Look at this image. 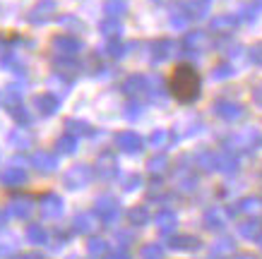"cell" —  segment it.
I'll return each mask as SVG.
<instances>
[{
    "label": "cell",
    "instance_id": "1",
    "mask_svg": "<svg viewBox=\"0 0 262 259\" xmlns=\"http://www.w3.org/2000/svg\"><path fill=\"white\" fill-rule=\"evenodd\" d=\"M173 91L181 99H192L198 91V77L190 67H178L173 75Z\"/></svg>",
    "mask_w": 262,
    "mask_h": 259
},
{
    "label": "cell",
    "instance_id": "2",
    "mask_svg": "<svg viewBox=\"0 0 262 259\" xmlns=\"http://www.w3.org/2000/svg\"><path fill=\"white\" fill-rule=\"evenodd\" d=\"M53 12H56V0H39L32 8V12H29V22H34V24L46 22Z\"/></svg>",
    "mask_w": 262,
    "mask_h": 259
},
{
    "label": "cell",
    "instance_id": "3",
    "mask_svg": "<svg viewBox=\"0 0 262 259\" xmlns=\"http://www.w3.org/2000/svg\"><path fill=\"white\" fill-rule=\"evenodd\" d=\"M183 8L190 10L192 17H202L207 12V8H209V3L207 0H183Z\"/></svg>",
    "mask_w": 262,
    "mask_h": 259
},
{
    "label": "cell",
    "instance_id": "4",
    "mask_svg": "<svg viewBox=\"0 0 262 259\" xmlns=\"http://www.w3.org/2000/svg\"><path fill=\"white\" fill-rule=\"evenodd\" d=\"M53 46L63 48V51H77V48H80V41L72 39V36H58V39L53 41Z\"/></svg>",
    "mask_w": 262,
    "mask_h": 259
},
{
    "label": "cell",
    "instance_id": "5",
    "mask_svg": "<svg viewBox=\"0 0 262 259\" xmlns=\"http://www.w3.org/2000/svg\"><path fill=\"white\" fill-rule=\"evenodd\" d=\"M34 161L41 166V171H51V168H53V158L46 156V154H36V158H34Z\"/></svg>",
    "mask_w": 262,
    "mask_h": 259
},
{
    "label": "cell",
    "instance_id": "6",
    "mask_svg": "<svg viewBox=\"0 0 262 259\" xmlns=\"http://www.w3.org/2000/svg\"><path fill=\"white\" fill-rule=\"evenodd\" d=\"M123 10H125V5H123L120 0H108V3H106V12H108V15H118Z\"/></svg>",
    "mask_w": 262,
    "mask_h": 259
},
{
    "label": "cell",
    "instance_id": "7",
    "mask_svg": "<svg viewBox=\"0 0 262 259\" xmlns=\"http://www.w3.org/2000/svg\"><path fill=\"white\" fill-rule=\"evenodd\" d=\"M39 106H41V108H46L43 113H53V108H56V101H53L51 96H39Z\"/></svg>",
    "mask_w": 262,
    "mask_h": 259
},
{
    "label": "cell",
    "instance_id": "8",
    "mask_svg": "<svg viewBox=\"0 0 262 259\" xmlns=\"http://www.w3.org/2000/svg\"><path fill=\"white\" fill-rule=\"evenodd\" d=\"M3 178H5L8 182H19V180H24V173L22 171H8Z\"/></svg>",
    "mask_w": 262,
    "mask_h": 259
},
{
    "label": "cell",
    "instance_id": "9",
    "mask_svg": "<svg viewBox=\"0 0 262 259\" xmlns=\"http://www.w3.org/2000/svg\"><path fill=\"white\" fill-rule=\"evenodd\" d=\"M29 238L39 243V240H43V238H46V236H43V230H41L39 226H32V228H29Z\"/></svg>",
    "mask_w": 262,
    "mask_h": 259
},
{
    "label": "cell",
    "instance_id": "10",
    "mask_svg": "<svg viewBox=\"0 0 262 259\" xmlns=\"http://www.w3.org/2000/svg\"><path fill=\"white\" fill-rule=\"evenodd\" d=\"M92 245H94V247H92V250H94V252H103V247H101L103 243H99V240H94V243H92Z\"/></svg>",
    "mask_w": 262,
    "mask_h": 259
},
{
    "label": "cell",
    "instance_id": "11",
    "mask_svg": "<svg viewBox=\"0 0 262 259\" xmlns=\"http://www.w3.org/2000/svg\"><path fill=\"white\" fill-rule=\"evenodd\" d=\"M22 259H41V257H36V254H27V257H22Z\"/></svg>",
    "mask_w": 262,
    "mask_h": 259
}]
</instances>
